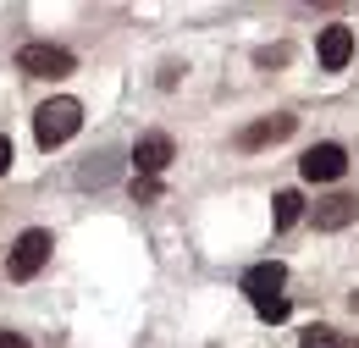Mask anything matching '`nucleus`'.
Here are the masks:
<instances>
[{
  "label": "nucleus",
  "mask_w": 359,
  "mask_h": 348,
  "mask_svg": "<svg viewBox=\"0 0 359 348\" xmlns=\"http://www.w3.org/2000/svg\"><path fill=\"white\" fill-rule=\"evenodd\" d=\"M78 128H83V105H78L72 94L45 100V105L34 111V138H39V149H61Z\"/></svg>",
  "instance_id": "f257e3e1"
},
{
  "label": "nucleus",
  "mask_w": 359,
  "mask_h": 348,
  "mask_svg": "<svg viewBox=\"0 0 359 348\" xmlns=\"http://www.w3.org/2000/svg\"><path fill=\"white\" fill-rule=\"evenodd\" d=\"M50 249H55V238H50L45 227H28V232H22L17 243H11V260H6V271H11L17 282H34V276L45 271Z\"/></svg>",
  "instance_id": "f03ea898"
},
{
  "label": "nucleus",
  "mask_w": 359,
  "mask_h": 348,
  "mask_svg": "<svg viewBox=\"0 0 359 348\" xmlns=\"http://www.w3.org/2000/svg\"><path fill=\"white\" fill-rule=\"evenodd\" d=\"M17 72H28V78H67V72H78V55L61 50V44H22L17 50Z\"/></svg>",
  "instance_id": "7ed1b4c3"
},
{
  "label": "nucleus",
  "mask_w": 359,
  "mask_h": 348,
  "mask_svg": "<svg viewBox=\"0 0 359 348\" xmlns=\"http://www.w3.org/2000/svg\"><path fill=\"white\" fill-rule=\"evenodd\" d=\"M299 172H304V182H337L348 172V149L343 144H310L304 161H299Z\"/></svg>",
  "instance_id": "20e7f679"
},
{
  "label": "nucleus",
  "mask_w": 359,
  "mask_h": 348,
  "mask_svg": "<svg viewBox=\"0 0 359 348\" xmlns=\"http://www.w3.org/2000/svg\"><path fill=\"white\" fill-rule=\"evenodd\" d=\"M293 128H299V116H287V111H271V116H260V122H249V128L238 133V144H243V149H266V144L293 138Z\"/></svg>",
  "instance_id": "39448f33"
},
{
  "label": "nucleus",
  "mask_w": 359,
  "mask_h": 348,
  "mask_svg": "<svg viewBox=\"0 0 359 348\" xmlns=\"http://www.w3.org/2000/svg\"><path fill=\"white\" fill-rule=\"evenodd\" d=\"M172 155H177V144L166 138V133H144L133 144V166H138V177H161L166 166H172Z\"/></svg>",
  "instance_id": "423d86ee"
},
{
  "label": "nucleus",
  "mask_w": 359,
  "mask_h": 348,
  "mask_svg": "<svg viewBox=\"0 0 359 348\" xmlns=\"http://www.w3.org/2000/svg\"><path fill=\"white\" fill-rule=\"evenodd\" d=\"M315 55H320V67H326V72H343V67L354 61V28H343V22L320 28V44H315Z\"/></svg>",
  "instance_id": "0eeeda50"
},
{
  "label": "nucleus",
  "mask_w": 359,
  "mask_h": 348,
  "mask_svg": "<svg viewBox=\"0 0 359 348\" xmlns=\"http://www.w3.org/2000/svg\"><path fill=\"white\" fill-rule=\"evenodd\" d=\"M282 282H287V265H282V260H260V265L243 271V293H249L255 304H260V299H276Z\"/></svg>",
  "instance_id": "6e6552de"
},
{
  "label": "nucleus",
  "mask_w": 359,
  "mask_h": 348,
  "mask_svg": "<svg viewBox=\"0 0 359 348\" xmlns=\"http://www.w3.org/2000/svg\"><path fill=\"white\" fill-rule=\"evenodd\" d=\"M348 221H359V199L354 194H332V199L315 205V227H320V232H343Z\"/></svg>",
  "instance_id": "1a4fd4ad"
},
{
  "label": "nucleus",
  "mask_w": 359,
  "mask_h": 348,
  "mask_svg": "<svg viewBox=\"0 0 359 348\" xmlns=\"http://www.w3.org/2000/svg\"><path fill=\"white\" fill-rule=\"evenodd\" d=\"M299 216H304V199H299L293 188H282V194H276V227L287 232V227H293Z\"/></svg>",
  "instance_id": "9d476101"
},
{
  "label": "nucleus",
  "mask_w": 359,
  "mask_h": 348,
  "mask_svg": "<svg viewBox=\"0 0 359 348\" xmlns=\"http://www.w3.org/2000/svg\"><path fill=\"white\" fill-rule=\"evenodd\" d=\"M111 172H116L111 155H100V161H89V166H78V182H83V188H100V182H111Z\"/></svg>",
  "instance_id": "9b49d317"
},
{
  "label": "nucleus",
  "mask_w": 359,
  "mask_h": 348,
  "mask_svg": "<svg viewBox=\"0 0 359 348\" xmlns=\"http://www.w3.org/2000/svg\"><path fill=\"white\" fill-rule=\"evenodd\" d=\"M299 348H343V337H337L332 326H304V337H299Z\"/></svg>",
  "instance_id": "f8f14e48"
},
{
  "label": "nucleus",
  "mask_w": 359,
  "mask_h": 348,
  "mask_svg": "<svg viewBox=\"0 0 359 348\" xmlns=\"http://www.w3.org/2000/svg\"><path fill=\"white\" fill-rule=\"evenodd\" d=\"M260 321H271V326H276V321H287V299H282V293H276V299H260Z\"/></svg>",
  "instance_id": "ddd939ff"
},
{
  "label": "nucleus",
  "mask_w": 359,
  "mask_h": 348,
  "mask_svg": "<svg viewBox=\"0 0 359 348\" xmlns=\"http://www.w3.org/2000/svg\"><path fill=\"white\" fill-rule=\"evenodd\" d=\"M133 199H138V205L161 199V182H155V177H133Z\"/></svg>",
  "instance_id": "4468645a"
},
{
  "label": "nucleus",
  "mask_w": 359,
  "mask_h": 348,
  "mask_svg": "<svg viewBox=\"0 0 359 348\" xmlns=\"http://www.w3.org/2000/svg\"><path fill=\"white\" fill-rule=\"evenodd\" d=\"M282 61H287V44H271V50L255 55V67H282Z\"/></svg>",
  "instance_id": "2eb2a0df"
},
{
  "label": "nucleus",
  "mask_w": 359,
  "mask_h": 348,
  "mask_svg": "<svg viewBox=\"0 0 359 348\" xmlns=\"http://www.w3.org/2000/svg\"><path fill=\"white\" fill-rule=\"evenodd\" d=\"M11 172V138H0V177Z\"/></svg>",
  "instance_id": "dca6fc26"
},
{
  "label": "nucleus",
  "mask_w": 359,
  "mask_h": 348,
  "mask_svg": "<svg viewBox=\"0 0 359 348\" xmlns=\"http://www.w3.org/2000/svg\"><path fill=\"white\" fill-rule=\"evenodd\" d=\"M0 348H28V337H17V332H0Z\"/></svg>",
  "instance_id": "f3484780"
},
{
  "label": "nucleus",
  "mask_w": 359,
  "mask_h": 348,
  "mask_svg": "<svg viewBox=\"0 0 359 348\" xmlns=\"http://www.w3.org/2000/svg\"><path fill=\"white\" fill-rule=\"evenodd\" d=\"M343 348H359V337H348V343H343Z\"/></svg>",
  "instance_id": "a211bd4d"
}]
</instances>
